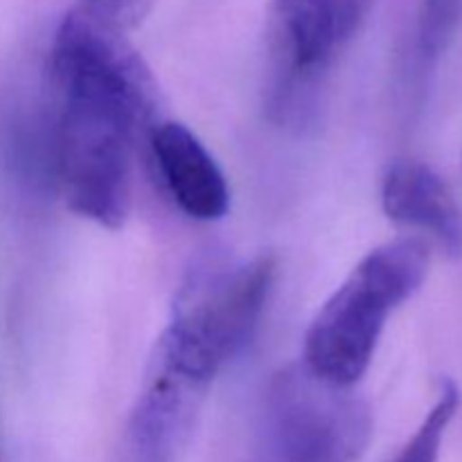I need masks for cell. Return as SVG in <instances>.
<instances>
[{
  "label": "cell",
  "instance_id": "6da1fadb",
  "mask_svg": "<svg viewBox=\"0 0 462 462\" xmlns=\"http://www.w3.org/2000/svg\"><path fill=\"white\" fill-rule=\"evenodd\" d=\"M54 97L50 165L66 206L102 228L125 226L135 149L158 125L156 77L125 32L72 9L48 57Z\"/></svg>",
  "mask_w": 462,
  "mask_h": 462
},
{
  "label": "cell",
  "instance_id": "7a4b0ae2",
  "mask_svg": "<svg viewBox=\"0 0 462 462\" xmlns=\"http://www.w3.org/2000/svg\"><path fill=\"white\" fill-rule=\"evenodd\" d=\"M427 273L429 248L420 239L373 248L311 320L302 364L337 386H355L373 364L388 316L422 287Z\"/></svg>",
  "mask_w": 462,
  "mask_h": 462
},
{
  "label": "cell",
  "instance_id": "3957f363",
  "mask_svg": "<svg viewBox=\"0 0 462 462\" xmlns=\"http://www.w3.org/2000/svg\"><path fill=\"white\" fill-rule=\"evenodd\" d=\"M374 0H271L264 108L287 129H307L323 108L329 72Z\"/></svg>",
  "mask_w": 462,
  "mask_h": 462
},
{
  "label": "cell",
  "instance_id": "277c9868",
  "mask_svg": "<svg viewBox=\"0 0 462 462\" xmlns=\"http://www.w3.org/2000/svg\"><path fill=\"white\" fill-rule=\"evenodd\" d=\"M373 429L364 397L289 364L266 386L251 462H361Z\"/></svg>",
  "mask_w": 462,
  "mask_h": 462
},
{
  "label": "cell",
  "instance_id": "5b68a950",
  "mask_svg": "<svg viewBox=\"0 0 462 462\" xmlns=\"http://www.w3.org/2000/svg\"><path fill=\"white\" fill-rule=\"evenodd\" d=\"M215 377L153 346L113 462H179L192 442Z\"/></svg>",
  "mask_w": 462,
  "mask_h": 462
},
{
  "label": "cell",
  "instance_id": "8992f818",
  "mask_svg": "<svg viewBox=\"0 0 462 462\" xmlns=\"http://www.w3.org/2000/svg\"><path fill=\"white\" fill-rule=\"evenodd\" d=\"M149 147L162 185L185 215L197 221L228 215V180L194 131L180 122L161 120L149 134Z\"/></svg>",
  "mask_w": 462,
  "mask_h": 462
},
{
  "label": "cell",
  "instance_id": "52a82bcc",
  "mask_svg": "<svg viewBox=\"0 0 462 462\" xmlns=\"http://www.w3.org/2000/svg\"><path fill=\"white\" fill-rule=\"evenodd\" d=\"M382 208L395 224L424 230L451 257L462 255V208L438 171L418 161H397L382 183Z\"/></svg>",
  "mask_w": 462,
  "mask_h": 462
},
{
  "label": "cell",
  "instance_id": "ba28073f",
  "mask_svg": "<svg viewBox=\"0 0 462 462\" xmlns=\"http://www.w3.org/2000/svg\"><path fill=\"white\" fill-rule=\"evenodd\" d=\"M458 409L460 388L447 379V382L442 383L440 397L436 400V404L431 406V411H429L427 418L422 420L418 431L409 438V442L402 447V451L393 462H438V458H440L442 442H445L447 436V429L454 422Z\"/></svg>",
  "mask_w": 462,
  "mask_h": 462
},
{
  "label": "cell",
  "instance_id": "9c48e42d",
  "mask_svg": "<svg viewBox=\"0 0 462 462\" xmlns=\"http://www.w3.org/2000/svg\"><path fill=\"white\" fill-rule=\"evenodd\" d=\"M462 23V0H422L420 16V50L436 59L449 48Z\"/></svg>",
  "mask_w": 462,
  "mask_h": 462
},
{
  "label": "cell",
  "instance_id": "30bf717a",
  "mask_svg": "<svg viewBox=\"0 0 462 462\" xmlns=\"http://www.w3.org/2000/svg\"><path fill=\"white\" fill-rule=\"evenodd\" d=\"M79 9L93 14L95 18L120 32L138 27L153 7V0H79Z\"/></svg>",
  "mask_w": 462,
  "mask_h": 462
}]
</instances>
